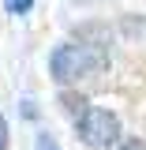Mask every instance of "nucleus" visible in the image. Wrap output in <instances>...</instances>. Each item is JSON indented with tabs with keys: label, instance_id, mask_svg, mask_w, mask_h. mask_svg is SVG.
I'll list each match as a JSON object with an SVG mask.
<instances>
[{
	"label": "nucleus",
	"instance_id": "0eeeda50",
	"mask_svg": "<svg viewBox=\"0 0 146 150\" xmlns=\"http://www.w3.org/2000/svg\"><path fill=\"white\" fill-rule=\"evenodd\" d=\"M8 146V120H4V116H0V150Z\"/></svg>",
	"mask_w": 146,
	"mask_h": 150
},
{
	"label": "nucleus",
	"instance_id": "7ed1b4c3",
	"mask_svg": "<svg viewBox=\"0 0 146 150\" xmlns=\"http://www.w3.org/2000/svg\"><path fill=\"white\" fill-rule=\"evenodd\" d=\"M60 105H64V109L71 112V116H79V120H83V116H86V98H83V94H60Z\"/></svg>",
	"mask_w": 146,
	"mask_h": 150
},
{
	"label": "nucleus",
	"instance_id": "f257e3e1",
	"mask_svg": "<svg viewBox=\"0 0 146 150\" xmlns=\"http://www.w3.org/2000/svg\"><path fill=\"white\" fill-rule=\"evenodd\" d=\"M97 64H105V56L97 53V49H86V45H60L53 53V60H49L56 83L83 79V75L90 71V68H97Z\"/></svg>",
	"mask_w": 146,
	"mask_h": 150
},
{
	"label": "nucleus",
	"instance_id": "f03ea898",
	"mask_svg": "<svg viewBox=\"0 0 146 150\" xmlns=\"http://www.w3.org/2000/svg\"><path fill=\"white\" fill-rule=\"evenodd\" d=\"M79 135L86 146H112L116 135H120V120L112 109H86V116L79 120Z\"/></svg>",
	"mask_w": 146,
	"mask_h": 150
},
{
	"label": "nucleus",
	"instance_id": "423d86ee",
	"mask_svg": "<svg viewBox=\"0 0 146 150\" xmlns=\"http://www.w3.org/2000/svg\"><path fill=\"white\" fill-rule=\"evenodd\" d=\"M30 4H34V0H8V8H11V11H26Z\"/></svg>",
	"mask_w": 146,
	"mask_h": 150
},
{
	"label": "nucleus",
	"instance_id": "39448f33",
	"mask_svg": "<svg viewBox=\"0 0 146 150\" xmlns=\"http://www.w3.org/2000/svg\"><path fill=\"white\" fill-rule=\"evenodd\" d=\"M116 150H146V143H139V139H128V143H120Z\"/></svg>",
	"mask_w": 146,
	"mask_h": 150
},
{
	"label": "nucleus",
	"instance_id": "20e7f679",
	"mask_svg": "<svg viewBox=\"0 0 146 150\" xmlns=\"http://www.w3.org/2000/svg\"><path fill=\"white\" fill-rule=\"evenodd\" d=\"M37 150H60V146H56V143L45 135V131H41V135H37Z\"/></svg>",
	"mask_w": 146,
	"mask_h": 150
}]
</instances>
